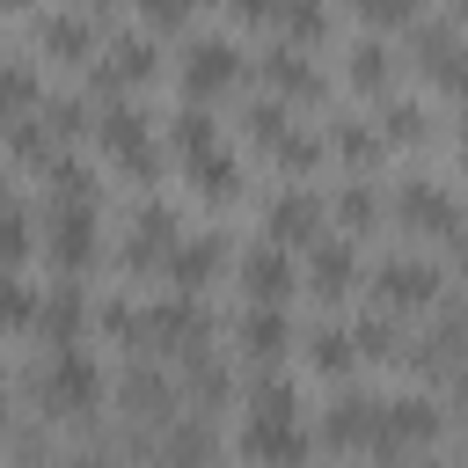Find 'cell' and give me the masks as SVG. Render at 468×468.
Instances as JSON below:
<instances>
[{"label": "cell", "mask_w": 468, "mask_h": 468, "mask_svg": "<svg viewBox=\"0 0 468 468\" xmlns=\"http://www.w3.org/2000/svg\"><path fill=\"white\" fill-rule=\"evenodd\" d=\"M29 395H37V417H44V424H80V417L102 410L110 380H102V366H95L80 344H58V351L29 373Z\"/></svg>", "instance_id": "cell-1"}, {"label": "cell", "mask_w": 468, "mask_h": 468, "mask_svg": "<svg viewBox=\"0 0 468 468\" xmlns=\"http://www.w3.org/2000/svg\"><path fill=\"white\" fill-rule=\"evenodd\" d=\"M212 336H219V322L197 292H161L154 307H139V358H176L183 366V358L212 351Z\"/></svg>", "instance_id": "cell-2"}, {"label": "cell", "mask_w": 468, "mask_h": 468, "mask_svg": "<svg viewBox=\"0 0 468 468\" xmlns=\"http://www.w3.org/2000/svg\"><path fill=\"white\" fill-rule=\"evenodd\" d=\"M439 300H446V271L431 256H380L373 263V307L417 314V307H439Z\"/></svg>", "instance_id": "cell-3"}, {"label": "cell", "mask_w": 468, "mask_h": 468, "mask_svg": "<svg viewBox=\"0 0 468 468\" xmlns=\"http://www.w3.org/2000/svg\"><path fill=\"white\" fill-rule=\"evenodd\" d=\"M95 146L124 168V176H139V183H154V168H161V146H154V132H146V117L117 95V102H102L95 110Z\"/></svg>", "instance_id": "cell-4"}, {"label": "cell", "mask_w": 468, "mask_h": 468, "mask_svg": "<svg viewBox=\"0 0 468 468\" xmlns=\"http://www.w3.org/2000/svg\"><path fill=\"white\" fill-rule=\"evenodd\" d=\"M44 249H51V263L73 278V271H88L95 256H102V219H95V205L88 197H51V212H44Z\"/></svg>", "instance_id": "cell-5"}, {"label": "cell", "mask_w": 468, "mask_h": 468, "mask_svg": "<svg viewBox=\"0 0 468 468\" xmlns=\"http://www.w3.org/2000/svg\"><path fill=\"white\" fill-rule=\"evenodd\" d=\"M176 80H183V95H190V102L227 95V88L241 80V44H234V37H190V44H183V58H176Z\"/></svg>", "instance_id": "cell-6"}, {"label": "cell", "mask_w": 468, "mask_h": 468, "mask_svg": "<svg viewBox=\"0 0 468 468\" xmlns=\"http://www.w3.org/2000/svg\"><path fill=\"white\" fill-rule=\"evenodd\" d=\"M117 410L139 417V424H176V410H183V380L161 373L154 358H132V366L117 373Z\"/></svg>", "instance_id": "cell-7"}, {"label": "cell", "mask_w": 468, "mask_h": 468, "mask_svg": "<svg viewBox=\"0 0 468 468\" xmlns=\"http://www.w3.org/2000/svg\"><path fill=\"white\" fill-rule=\"evenodd\" d=\"M234 446H241V461H256V468H307V431H300V417L249 410L241 431H234Z\"/></svg>", "instance_id": "cell-8"}, {"label": "cell", "mask_w": 468, "mask_h": 468, "mask_svg": "<svg viewBox=\"0 0 468 468\" xmlns=\"http://www.w3.org/2000/svg\"><path fill=\"white\" fill-rule=\"evenodd\" d=\"M395 219H402L410 234L461 241V197H453L446 183H431V176H402V190H395Z\"/></svg>", "instance_id": "cell-9"}, {"label": "cell", "mask_w": 468, "mask_h": 468, "mask_svg": "<svg viewBox=\"0 0 468 468\" xmlns=\"http://www.w3.org/2000/svg\"><path fill=\"white\" fill-rule=\"evenodd\" d=\"M234 278H241V292L249 300H263V307H285L292 300V285H300V263H292V249L285 241H249L241 256H234Z\"/></svg>", "instance_id": "cell-10"}, {"label": "cell", "mask_w": 468, "mask_h": 468, "mask_svg": "<svg viewBox=\"0 0 468 468\" xmlns=\"http://www.w3.org/2000/svg\"><path fill=\"white\" fill-rule=\"evenodd\" d=\"M263 234L271 241H285V249H314L322 234H329V197L322 190H278L271 205H263Z\"/></svg>", "instance_id": "cell-11"}, {"label": "cell", "mask_w": 468, "mask_h": 468, "mask_svg": "<svg viewBox=\"0 0 468 468\" xmlns=\"http://www.w3.org/2000/svg\"><path fill=\"white\" fill-rule=\"evenodd\" d=\"M410 358L424 366V373H468V307L461 300H439L431 307V329L424 336H410Z\"/></svg>", "instance_id": "cell-12"}, {"label": "cell", "mask_w": 468, "mask_h": 468, "mask_svg": "<svg viewBox=\"0 0 468 468\" xmlns=\"http://www.w3.org/2000/svg\"><path fill=\"white\" fill-rule=\"evenodd\" d=\"M439 431H446V417H439V402H431L424 388L380 395V453H395V446H431Z\"/></svg>", "instance_id": "cell-13"}, {"label": "cell", "mask_w": 468, "mask_h": 468, "mask_svg": "<svg viewBox=\"0 0 468 468\" xmlns=\"http://www.w3.org/2000/svg\"><path fill=\"white\" fill-rule=\"evenodd\" d=\"M227 271V241L212 234V227H197V234H183L176 249H168V263H161V285L168 292H197L205 300V285Z\"/></svg>", "instance_id": "cell-14"}, {"label": "cell", "mask_w": 468, "mask_h": 468, "mask_svg": "<svg viewBox=\"0 0 468 468\" xmlns=\"http://www.w3.org/2000/svg\"><path fill=\"white\" fill-rule=\"evenodd\" d=\"M256 73H263V88H271L278 102H300V110H314V102L329 95V80L314 73V58H307L300 44H285V37L263 51V66H256Z\"/></svg>", "instance_id": "cell-15"}, {"label": "cell", "mask_w": 468, "mask_h": 468, "mask_svg": "<svg viewBox=\"0 0 468 468\" xmlns=\"http://www.w3.org/2000/svg\"><path fill=\"white\" fill-rule=\"evenodd\" d=\"M322 439L329 446H373L380 453V395L373 388H336L322 410Z\"/></svg>", "instance_id": "cell-16"}, {"label": "cell", "mask_w": 468, "mask_h": 468, "mask_svg": "<svg viewBox=\"0 0 468 468\" xmlns=\"http://www.w3.org/2000/svg\"><path fill=\"white\" fill-rule=\"evenodd\" d=\"M300 278H307V292H314V300H344V292L358 285V241L329 227V234H322V241L307 249V263H300Z\"/></svg>", "instance_id": "cell-17"}, {"label": "cell", "mask_w": 468, "mask_h": 468, "mask_svg": "<svg viewBox=\"0 0 468 468\" xmlns=\"http://www.w3.org/2000/svg\"><path fill=\"white\" fill-rule=\"evenodd\" d=\"M212 453H219V439H212L205 417H176V424H161L146 439V461L154 468H212Z\"/></svg>", "instance_id": "cell-18"}, {"label": "cell", "mask_w": 468, "mask_h": 468, "mask_svg": "<svg viewBox=\"0 0 468 468\" xmlns=\"http://www.w3.org/2000/svg\"><path fill=\"white\" fill-rule=\"evenodd\" d=\"M37 51L44 58H66V66H95V22L80 15V7H51V15H37Z\"/></svg>", "instance_id": "cell-19"}, {"label": "cell", "mask_w": 468, "mask_h": 468, "mask_svg": "<svg viewBox=\"0 0 468 468\" xmlns=\"http://www.w3.org/2000/svg\"><path fill=\"white\" fill-rule=\"evenodd\" d=\"M234 344H241L256 366H285V351H292V314H285V307L249 300V307H241V322H234Z\"/></svg>", "instance_id": "cell-20"}, {"label": "cell", "mask_w": 468, "mask_h": 468, "mask_svg": "<svg viewBox=\"0 0 468 468\" xmlns=\"http://www.w3.org/2000/svg\"><path fill=\"white\" fill-rule=\"evenodd\" d=\"M29 329H44V336H51V351H58V344H80V336H88V300H80V285H73V278L44 285V292H37V322H29Z\"/></svg>", "instance_id": "cell-21"}, {"label": "cell", "mask_w": 468, "mask_h": 468, "mask_svg": "<svg viewBox=\"0 0 468 468\" xmlns=\"http://www.w3.org/2000/svg\"><path fill=\"white\" fill-rule=\"evenodd\" d=\"M344 80L358 88V95H395V51H388V37H358L351 51H344Z\"/></svg>", "instance_id": "cell-22"}, {"label": "cell", "mask_w": 468, "mask_h": 468, "mask_svg": "<svg viewBox=\"0 0 468 468\" xmlns=\"http://www.w3.org/2000/svg\"><path fill=\"white\" fill-rule=\"evenodd\" d=\"M351 344H358V358H373V366H395V358H410L402 314H388V307H366V314H351Z\"/></svg>", "instance_id": "cell-23"}, {"label": "cell", "mask_w": 468, "mask_h": 468, "mask_svg": "<svg viewBox=\"0 0 468 468\" xmlns=\"http://www.w3.org/2000/svg\"><path fill=\"white\" fill-rule=\"evenodd\" d=\"M183 168H190V190H197V197H212V205L241 197V161H234L227 146H212V154H197V161H183Z\"/></svg>", "instance_id": "cell-24"}, {"label": "cell", "mask_w": 468, "mask_h": 468, "mask_svg": "<svg viewBox=\"0 0 468 468\" xmlns=\"http://www.w3.org/2000/svg\"><path fill=\"white\" fill-rule=\"evenodd\" d=\"M307 366H314V373H329V380H344V373L358 366L351 322H322V329H307Z\"/></svg>", "instance_id": "cell-25"}, {"label": "cell", "mask_w": 468, "mask_h": 468, "mask_svg": "<svg viewBox=\"0 0 468 468\" xmlns=\"http://www.w3.org/2000/svg\"><path fill=\"white\" fill-rule=\"evenodd\" d=\"M183 395H190L197 410L227 402V395H234V366H227L219 351H197V358H183Z\"/></svg>", "instance_id": "cell-26"}, {"label": "cell", "mask_w": 468, "mask_h": 468, "mask_svg": "<svg viewBox=\"0 0 468 468\" xmlns=\"http://www.w3.org/2000/svg\"><path fill=\"white\" fill-rule=\"evenodd\" d=\"M322 146H329L336 161H358V168H373V161L388 154V139H380V124H344V117H336V124L322 132Z\"/></svg>", "instance_id": "cell-27"}, {"label": "cell", "mask_w": 468, "mask_h": 468, "mask_svg": "<svg viewBox=\"0 0 468 468\" xmlns=\"http://www.w3.org/2000/svg\"><path fill=\"white\" fill-rule=\"evenodd\" d=\"M168 139H176V154H183V161H197V154H212V146H219V124H212V110H205V102H183V110H176V124H168Z\"/></svg>", "instance_id": "cell-28"}, {"label": "cell", "mask_w": 468, "mask_h": 468, "mask_svg": "<svg viewBox=\"0 0 468 468\" xmlns=\"http://www.w3.org/2000/svg\"><path fill=\"white\" fill-rule=\"evenodd\" d=\"M271 22H278V29H285V44H300V51L329 37V7H322V0H278V15H271Z\"/></svg>", "instance_id": "cell-29"}, {"label": "cell", "mask_w": 468, "mask_h": 468, "mask_svg": "<svg viewBox=\"0 0 468 468\" xmlns=\"http://www.w3.org/2000/svg\"><path fill=\"white\" fill-rule=\"evenodd\" d=\"M44 95H37V73L22 66V58H0V124L7 117H22V110H37Z\"/></svg>", "instance_id": "cell-30"}, {"label": "cell", "mask_w": 468, "mask_h": 468, "mask_svg": "<svg viewBox=\"0 0 468 468\" xmlns=\"http://www.w3.org/2000/svg\"><path fill=\"white\" fill-rule=\"evenodd\" d=\"M29 249H37V227H29V212H22L15 197H0V263L15 271Z\"/></svg>", "instance_id": "cell-31"}, {"label": "cell", "mask_w": 468, "mask_h": 468, "mask_svg": "<svg viewBox=\"0 0 468 468\" xmlns=\"http://www.w3.org/2000/svg\"><path fill=\"white\" fill-rule=\"evenodd\" d=\"M358 7V22L380 37V29H417L424 22V0H351Z\"/></svg>", "instance_id": "cell-32"}, {"label": "cell", "mask_w": 468, "mask_h": 468, "mask_svg": "<svg viewBox=\"0 0 468 468\" xmlns=\"http://www.w3.org/2000/svg\"><path fill=\"white\" fill-rule=\"evenodd\" d=\"M329 219H336V227H358V234H366V227L380 219V197H373L366 183H344V190L329 197Z\"/></svg>", "instance_id": "cell-33"}, {"label": "cell", "mask_w": 468, "mask_h": 468, "mask_svg": "<svg viewBox=\"0 0 468 468\" xmlns=\"http://www.w3.org/2000/svg\"><path fill=\"white\" fill-rule=\"evenodd\" d=\"M37 322V292L22 285V271L0 263V329H29Z\"/></svg>", "instance_id": "cell-34"}, {"label": "cell", "mask_w": 468, "mask_h": 468, "mask_svg": "<svg viewBox=\"0 0 468 468\" xmlns=\"http://www.w3.org/2000/svg\"><path fill=\"white\" fill-rule=\"evenodd\" d=\"M380 139H424V110L417 102H388L380 110Z\"/></svg>", "instance_id": "cell-35"}, {"label": "cell", "mask_w": 468, "mask_h": 468, "mask_svg": "<svg viewBox=\"0 0 468 468\" xmlns=\"http://www.w3.org/2000/svg\"><path fill=\"white\" fill-rule=\"evenodd\" d=\"M197 7H205V0H139V15H146L154 29H183Z\"/></svg>", "instance_id": "cell-36"}, {"label": "cell", "mask_w": 468, "mask_h": 468, "mask_svg": "<svg viewBox=\"0 0 468 468\" xmlns=\"http://www.w3.org/2000/svg\"><path fill=\"white\" fill-rule=\"evenodd\" d=\"M44 468H110V453H51Z\"/></svg>", "instance_id": "cell-37"}, {"label": "cell", "mask_w": 468, "mask_h": 468, "mask_svg": "<svg viewBox=\"0 0 468 468\" xmlns=\"http://www.w3.org/2000/svg\"><path fill=\"white\" fill-rule=\"evenodd\" d=\"M453 417H461V431H468V373H453Z\"/></svg>", "instance_id": "cell-38"}, {"label": "cell", "mask_w": 468, "mask_h": 468, "mask_svg": "<svg viewBox=\"0 0 468 468\" xmlns=\"http://www.w3.org/2000/svg\"><path fill=\"white\" fill-rule=\"evenodd\" d=\"M453 263H461V278H468V241H453Z\"/></svg>", "instance_id": "cell-39"}, {"label": "cell", "mask_w": 468, "mask_h": 468, "mask_svg": "<svg viewBox=\"0 0 468 468\" xmlns=\"http://www.w3.org/2000/svg\"><path fill=\"white\" fill-rule=\"evenodd\" d=\"M73 7H80V15H95V7H110V0H73Z\"/></svg>", "instance_id": "cell-40"}, {"label": "cell", "mask_w": 468, "mask_h": 468, "mask_svg": "<svg viewBox=\"0 0 468 468\" xmlns=\"http://www.w3.org/2000/svg\"><path fill=\"white\" fill-rule=\"evenodd\" d=\"M0 431H7V388H0Z\"/></svg>", "instance_id": "cell-41"}, {"label": "cell", "mask_w": 468, "mask_h": 468, "mask_svg": "<svg viewBox=\"0 0 468 468\" xmlns=\"http://www.w3.org/2000/svg\"><path fill=\"white\" fill-rule=\"evenodd\" d=\"M0 7H29V0H0Z\"/></svg>", "instance_id": "cell-42"}, {"label": "cell", "mask_w": 468, "mask_h": 468, "mask_svg": "<svg viewBox=\"0 0 468 468\" xmlns=\"http://www.w3.org/2000/svg\"><path fill=\"white\" fill-rule=\"evenodd\" d=\"M307 468H314V461H307Z\"/></svg>", "instance_id": "cell-43"}]
</instances>
